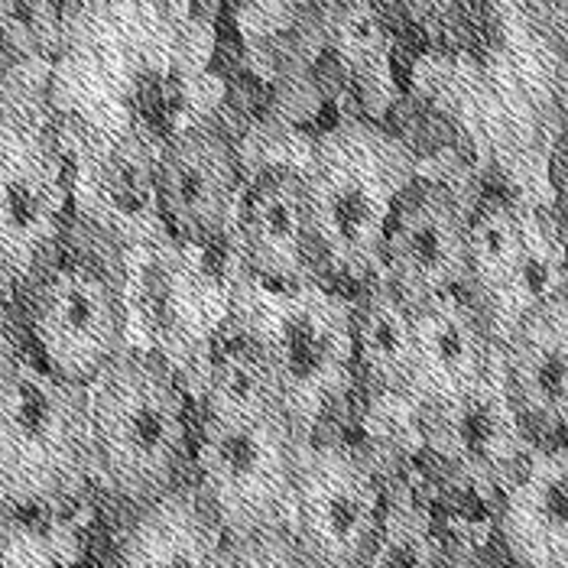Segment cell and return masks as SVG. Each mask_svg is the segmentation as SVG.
Returning <instances> with one entry per match:
<instances>
[{
    "mask_svg": "<svg viewBox=\"0 0 568 568\" xmlns=\"http://www.w3.org/2000/svg\"><path fill=\"white\" fill-rule=\"evenodd\" d=\"M94 475L133 507L182 484L192 455L189 403L175 371L150 351H124L88 384Z\"/></svg>",
    "mask_w": 568,
    "mask_h": 568,
    "instance_id": "1",
    "label": "cell"
},
{
    "mask_svg": "<svg viewBox=\"0 0 568 568\" xmlns=\"http://www.w3.org/2000/svg\"><path fill=\"white\" fill-rule=\"evenodd\" d=\"M312 241L345 276H374L396 205L416 182V156L371 121H348L312 150L306 173Z\"/></svg>",
    "mask_w": 568,
    "mask_h": 568,
    "instance_id": "2",
    "label": "cell"
},
{
    "mask_svg": "<svg viewBox=\"0 0 568 568\" xmlns=\"http://www.w3.org/2000/svg\"><path fill=\"white\" fill-rule=\"evenodd\" d=\"M247 345L303 438L354 384V306L312 280L251 296Z\"/></svg>",
    "mask_w": 568,
    "mask_h": 568,
    "instance_id": "3",
    "label": "cell"
},
{
    "mask_svg": "<svg viewBox=\"0 0 568 568\" xmlns=\"http://www.w3.org/2000/svg\"><path fill=\"white\" fill-rule=\"evenodd\" d=\"M94 478L88 387L33 354L0 390V497L17 510L49 507Z\"/></svg>",
    "mask_w": 568,
    "mask_h": 568,
    "instance_id": "4",
    "label": "cell"
},
{
    "mask_svg": "<svg viewBox=\"0 0 568 568\" xmlns=\"http://www.w3.org/2000/svg\"><path fill=\"white\" fill-rule=\"evenodd\" d=\"M300 438L283 406L205 409L195 487L231 539L286 524L303 458Z\"/></svg>",
    "mask_w": 568,
    "mask_h": 568,
    "instance_id": "5",
    "label": "cell"
},
{
    "mask_svg": "<svg viewBox=\"0 0 568 568\" xmlns=\"http://www.w3.org/2000/svg\"><path fill=\"white\" fill-rule=\"evenodd\" d=\"M69 195L55 133L23 111L0 114V293L27 290L55 257Z\"/></svg>",
    "mask_w": 568,
    "mask_h": 568,
    "instance_id": "6",
    "label": "cell"
},
{
    "mask_svg": "<svg viewBox=\"0 0 568 568\" xmlns=\"http://www.w3.org/2000/svg\"><path fill=\"white\" fill-rule=\"evenodd\" d=\"M27 290L30 342L59 377L88 387L128 351L124 293L101 263L52 257Z\"/></svg>",
    "mask_w": 568,
    "mask_h": 568,
    "instance_id": "7",
    "label": "cell"
},
{
    "mask_svg": "<svg viewBox=\"0 0 568 568\" xmlns=\"http://www.w3.org/2000/svg\"><path fill=\"white\" fill-rule=\"evenodd\" d=\"M293 536L315 568H364L387 517L371 462L342 445L300 458L293 490Z\"/></svg>",
    "mask_w": 568,
    "mask_h": 568,
    "instance_id": "8",
    "label": "cell"
},
{
    "mask_svg": "<svg viewBox=\"0 0 568 568\" xmlns=\"http://www.w3.org/2000/svg\"><path fill=\"white\" fill-rule=\"evenodd\" d=\"M419 426L438 458L484 494H504L536 445L507 390L500 357L471 390L423 406Z\"/></svg>",
    "mask_w": 568,
    "mask_h": 568,
    "instance_id": "9",
    "label": "cell"
},
{
    "mask_svg": "<svg viewBox=\"0 0 568 568\" xmlns=\"http://www.w3.org/2000/svg\"><path fill=\"white\" fill-rule=\"evenodd\" d=\"M384 280L409 306L462 293L471 276V221L436 182H413L384 241Z\"/></svg>",
    "mask_w": 568,
    "mask_h": 568,
    "instance_id": "10",
    "label": "cell"
},
{
    "mask_svg": "<svg viewBox=\"0 0 568 568\" xmlns=\"http://www.w3.org/2000/svg\"><path fill=\"white\" fill-rule=\"evenodd\" d=\"M153 192L175 234L195 244L221 237L237 219L244 195L231 140L205 124L173 133L156 160Z\"/></svg>",
    "mask_w": 568,
    "mask_h": 568,
    "instance_id": "11",
    "label": "cell"
},
{
    "mask_svg": "<svg viewBox=\"0 0 568 568\" xmlns=\"http://www.w3.org/2000/svg\"><path fill=\"white\" fill-rule=\"evenodd\" d=\"M500 367L529 429L568 433V296H549L514 318L504 335Z\"/></svg>",
    "mask_w": 568,
    "mask_h": 568,
    "instance_id": "12",
    "label": "cell"
},
{
    "mask_svg": "<svg viewBox=\"0 0 568 568\" xmlns=\"http://www.w3.org/2000/svg\"><path fill=\"white\" fill-rule=\"evenodd\" d=\"M413 322L416 361L406 396L419 409L471 390L500 357L478 308L462 293L413 306Z\"/></svg>",
    "mask_w": 568,
    "mask_h": 568,
    "instance_id": "13",
    "label": "cell"
},
{
    "mask_svg": "<svg viewBox=\"0 0 568 568\" xmlns=\"http://www.w3.org/2000/svg\"><path fill=\"white\" fill-rule=\"evenodd\" d=\"M500 536L517 568H568V442L532 445L504 487Z\"/></svg>",
    "mask_w": 568,
    "mask_h": 568,
    "instance_id": "14",
    "label": "cell"
},
{
    "mask_svg": "<svg viewBox=\"0 0 568 568\" xmlns=\"http://www.w3.org/2000/svg\"><path fill=\"white\" fill-rule=\"evenodd\" d=\"M237 237L251 270L280 286L308 280L312 221H308L306 179L296 170H263L241 195Z\"/></svg>",
    "mask_w": 568,
    "mask_h": 568,
    "instance_id": "15",
    "label": "cell"
},
{
    "mask_svg": "<svg viewBox=\"0 0 568 568\" xmlns=\"http://www.w3.org/2000/svg\"><path fill=\"white\" fill-rule=\"evenodd\" d=\"M231 536L195 484L136 507L118 546V568H231Z\"/></svg>",
    "mask_w": 568,
    "mask_h": 568,
    "instance_id": "16",
    "label": "cell"
},
{
    "mask_svg": "<svg viewBox=\"0 0 568 568\" xmlns=\"http://www.w3.org/2000/svg\"><path fill=\"white\" fill-rule=\"evenodd\" d=\"M354 361L374 390L406 396L416 361V322L413 306L387 280L354 306Z\"/></svg>",
    "mask_w": 568,
    "mask_h": 568,
    "instance_id": "17",
    "label": "cell"
},
{
    "mask_svg": "<svg viewBox=\"0 0 568 568\" xmlns=\"http://www.w3.org/2000/svg\"><path fill=\"white\" fill-rule=\"evenodd\" d=\"M532 273V237L526 221L510 205H487L471 219V276L484 300L494 306L520 303L526 308V290ZM514 325V322H510Z\"/></svg>",
    "mask_w": 568,
    "mask_h": 568,
    "instance_id": "18",
    "label": "cell"
},
{
    "mask_svg": "<svg viewBox=\"0 0 568 568\" xmlns=\"http://www.w3.org/2000/svg\"><path fill=\"white\" fill-rule=\"evenodd\" d=\"M364 568H448L433 520L413 500H390L381 539Z\"/></svg>",
    "mask_w": 568,
    "mask_h": 568,
    "instance_id": "19",
    "label": "cell"
},
{
    "mask_svg": "<svg viewBox=\"0 0 568 568\" xmlns=\"http://www.w3.org/2000/svg\"><path fill=\"white\" fill-rule=\"evenodd\" d=\"M280 406L270 374L251 345L224 351L205 387V409H261Z\"/></svg>",
    "mask_w": 568,
    "mask_h": 568,
    "instance_id": "20",
    "label": "cell"
},
{
    "mask_svg": "<svg viewBox=\"0 0 568 568\" xmlns=\"http://www.w3.org/2000/svg\"><path fill=\"white\" fill-rule=\"evenodd\" d=\"M328 40L338 55L357 72L381 69L387 59V27L381 17V3L374 0H338L328 17Z\"/></svg>",
    "mask_w": 568,
    "mask_h": 568,
    "instance_id": "21",
    "label": "cell"
},
{
    "mask_svg": "<svg viewBox=\"0 0 568 568\" xmlns=\"http://www.w3.org/2000/svg\"><path fill=\"white\" fill-rule=\"evenodd\" d=\"M231 568H315L296 542L293 529L270 526L231 542Z\"/></svg>",
    "mask_w": 568,
    "mask_h": 568,
    "instance_id": "22",
    "label": "cell"
},
{
    "mask_svg": "<svg viewBox=\"0 0 568 568\" xmlns=\"http://www.w3.org/2000/svg\"><path fill=\"white\" fill-rule=\"evenodd\" d=\"M33 342L27 318H20L7 303V293H0V390L17 377V371L33 357Z\"/></svg>",
    "mask_w": 568,
    "mask_h": 568,
    "instance_id": "23",
    "label": "cell"
},
{
    "mask_svg": "<svg viewBox=\"0 0 568 568\" xmlns=\"http://www.w3.org/2000/svg\"><path fill=\"white\" fill-rule=\"evenodd\" d=\"M0 568H59V562L43 532L17 520L0 542Z\"/></svg>",
    "mask_w": 568,
    "mask_h": 568,
    "instance_id": "24",
    "label": "cell"
},
{
    "mask_svg": "<svg viewBox=\"0 0 568 568\" xmlns=\"http://www.w3.org/2000/svg\"><path fill=\"white\" fill-rule=\"evenodd\" d=\"M524 23L536 40L556 52L568 43V0H520Z\"/></svg>",
    "mask_w": 568,
    "mask_h": 568,
    "instance_id": "25",
    "label": "cell"
},
{
    "mask_svg": "<svg viewBox=\"0 0 568 568\" xmlns=\"http://www.w3.org/2000/svg\"><path fill=\"white\" fill-rule=\"evenodd\" d=\"M484 0H399L406 17L426 30H448L468 20Z\"/></svg>",
    "mask_w": 568,
    "mask_h": 568,
    "instance_id": "26",
    "label": "cell"
},
{
    "mask_svg": "<svg viewBox=\"0 0 568 568\" xmlns=\"http://www.w3.org/2000/svg\"><path fill=\"white\" fill-rule=\"evenodd\" d=\"M556 104H559V121L568 140V43L556 52Z\"/></svg>",
    "mask_w": 568,
    "mask_h": 568,
    "instance_id": "27",
    "label": "cell"
},
{
    "mask_svg": "<svg viewBox=\"0 0 568 568\" xmlns=\"http://www.w3.org/2000/svg\"><path fill=\"white\" fill-rule=\"evenodd\" d=\"M20 7H23V0H0V23H7L10 17H17Z\"/></svg>",
    "mask_w": 568,
    "mask_h": 568,
    "instance_id": "28",
    "label": "cell"
},
{
    "mask_svg": "<svg viewBox=\"0 0 568 568\" xmlns=\"http://www.w3.org/2000/svg\"><path fill=\"white\" fill-rule=\"evenodd\" d=\"M72 10H88V7H98V3H108V0H69Z\"/></svg>",
    "mask_w": 568,
    "mask_h": 568,
    "instance_id": "29",
    "label": "cell"
},
{
    "mask_svg": "<svg viewBox=\"0 0 568 568\" xmlns=\"http://www.w3.org/2000/svg\"><path fill=\"white\" fill-rule=\"evenodd\" d=\"M374 3H387V0H374Z\"/></svg>",
    "mask_w": 568,
    "mask_h": 568,
    "instance_id": "30",
    "label": "cell"
},
{
    "mask_svg": "<svg viewBox=\"0 0 568 568\" xmlns=\"http://www.w3.org/2000/svg\"><path fill=\"white\" fill-rule=\"evenodd\" d=\"M566 263H568V247H566Z\"/></svg>",
    "mask_w": 568,
    "mask_h": 568,
    "instance_id": "31",
    "label": "cell"
}]
</instances>
